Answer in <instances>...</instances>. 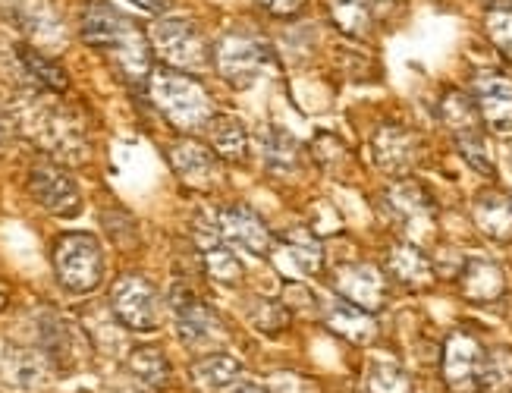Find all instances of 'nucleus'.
<instances>
[{"mask_svg":"<svg viewBox=\"0 0 512 393\" xmlns=\"http://www.w3.org/2000/svg\"><path fill=\"white\" fill-rule=\"evenodd\" d=\"M202 261H205V271L211 280L224 283V287H233V283L242 280V261L236 258V252H230V246H220L217 239L214 243L202 246Z\"/></svg>","mask_w":512,"mask_h":393,"instance_id":"nucleus-31","label":"nucleus"},{"mask_svg":"<svg viewBox=\"0 0 512 393\" xmlns=\"http://www.w3.org/2000/svg\"><path fill=\"white\" fill-rule=\"evenodd\" d=\"M440 120H443V126H447L450 133H453L456 142L484 136V133H481L484 120H481V114H478L475 98H469V95L459 92V89H450L447 95L440 98Z\"/></svg>","mask_w":512,"mask_h":393,"instance_id":"nucleus-22","label":"nucleus"},{"mask_svg":"<svg viewBox=\"0 0 512 393\" xmlns=\"http://www.w3.org/2000/svg\"><path fill=\"white\" fill-rule=\"evenodd\" d=\"M255 4L274 19H293L299 13H305L308 0H255Z\"/></svg>","mask_w":512,"mask_h":393,"instance_id":"nucleus-36","label":"nucleus"},{"mask_svg":"<svg viewBox=\"0 0 512 393\" xmlns=\"http://www.w3.org/2000/svg\"><path fill=\"white\" fill-rule=\"evenodd\" d=\"M459 290L465 299L478 305L497 302L506 293V274L497 261L472 258V261H465V268L459 271Z\"/></svg>","mask_w":512,"mask_h":393,"instance_id":"nucleus-16","label":"nucleus"},{"mask_svg":"<svg viewBox=\"0 0 512 393\" xmlns=\"http://www.w3.org/2000/svg\"><path fill=\"white\" fill-rule=\"evenodd\" d=\"M129 26V19L123 13H117L114 7L107 4H88L82 10V38L85 45H92L98 51H107L117 41V35Z\"/></svg>","mask_w":512,"mask_h":393,"instance_id":"nucleus-24","label":"nucleus"},{"mask_svg":"<svg viewBox=\"0 0 512 393\" xmlns=\"http://www.w3.org/2000/svg\"><path fill=\"white\" fill-rule=\"evenodd\" d=\"M189 378L202 393H236L242 384L249 381L246 368L227 353H211L205 359L192 362Z\"/></svg>","mask_w":512,"mask_h":393,"instance_id":"nucleus-15","label":"nucleus"},{"mask_svg":"<svg viewBox=\"0 0 512 393\" xmlns=\"http://www.w3.org/2000/svg\"><path fill=\"white\" fill-rule=\"evenodd\" d=\"M324 321H327V327H330L333 334L346 337L349 343L365 346V343H371L377 337V321H374V315L365 312V309H359V305L346 302L343 296L327 302Z\"/></svg>","mask_w":512,"mask_h":393,"instance_id":"nucleus-19","label":"nucleus"},{"mask_svg":"<svg viewBox=\"0 0 512 393\" xmlns=\"http://www.w3.org/2000/svg\"><path fill=\"white\" fill-rule=\"evenodd\" d=\"M104 54L114 57V63L120 67V73L129 79V82H139L145 85L151 79V48H148V38L136 29V26H126L117 41L110 45Z\"/></svg>","mask_w":512,"mask_h":393,"instance_id":"nucleus-17","label":"nucleus"},{"mask_svg":"<svg viewBox=\"0 0 512 393\" xmlns=\"http://www.w3.org/2000/svg\"><path fill=\"white\" fill-rule=\"evenodd\" d=\"M472 217H475V227L487 239H494V243H512V195L497 192V189L475 195Z\"/></svg>","mask_w":512,"mask_h":393,"instance_id":"nucleus-18","label":"nucleus"},{"mask_svg":"<svg viewBox=\"0 0 512 393\" xmlns=\"http://www.w3.org/2000/svg\"><path fill=\"white\" fill-rule=\"evenodd\" d=\"M208 136H211V148L220 161H230V164H242L249 158V133H246V123L233 114H214L211 123L205 126Z\"/></svg>","mask_w":512,"mask_h":393,"instance_id":"nucleus-23","label":"nucleus"},{"mask_svg":"<svg viewBox=\"0 0 512 393\" xmlns=\"http://www.w3.org/2000/svg\"><path fill=\"white\" fill-rule=\"evenodd\" d=\"M484 346L469 331H453L443 343V381L450 393H481Z\"/></svg>","mask_w":512,"mask_h":393,"instance_id":"nucleus-6","label":"nucleus"},{"mask_svg":"<svg viewBox=\"0 0 512 393\" xmlns=\"http://www.w3.org/2000/svg\"><path fill=\"white\" fill-rule=\"evenodd\" d=\"M167 158L176 170V177L195 189H208L217 177V155L214 148L195 142V139H180L167 148Z\"/></svg>","mask_w":512,"mask_h":393,"instance_id":"nucleus-14","label":"nucleus"},{"mask_svg":"<svg viewBox=\"0 0 512 393\" xmlns=\"http://www.w3.org/2000/svg\"><path fill=\"white\" fill-rule=\"evenodd\" d=\"M54 271L70 293H92L104 277V252L92 233H63L54 243Z\"/></svg>","mask_w":512,"mask_h":393,"instance_id":"nucleus-2","label":"nucleus"},{"mask_svg":"<svg viewBox=\"0 0 512 393\" xmlns=\"http://www.w3.org/2000/svg\"><path fill=\"white\" fill-rule=\"evenodd\" d=\"M0 378L16 390H41L51 381V365L41 353L32 349H10V353L0 359Z\"/></svg>","mask_w":512,"mask_h":393,"instance_id":"nucleus-21","label":"nucleus"},{"mask_svg":"<svg viewBox=\"0 0 512 393\" xmlns=\"http://www.w3.org/2000/svg\"><path fill=\"white\" fill-rule=\"evenodd\" d=\"M267 57H271L267 48L252 35H224L214 48L217 73L233 89H252L267 67Z\"/></svg>","mask_w":512,"mask_h":393,"instance_id":"nucleus-5","label":"nucleus"},{"mask_svg":"<svg viewBox=\"0 0 512 393\" xmlns=\"http://www.w3.org/2000/svg\"><path fill=\"white\" fill-rule=\"evenodd\" d=\"M4 305H7V299H4V293H0V312H4Z\"/></svg>","mask_w":512,"mask_h":393,"instance_id":"nucleus-41","label":"nucleus"},{"mask_svg":"<svg viewBox=\"0 0 512 393\" xmlns=\"http://www.w3.org/2000/svg\"><path fill=\"white\" fill-rule=\"evenodd\" d=\"M387 208L393 211V217L399 224H403L409 233H425L434 227V202H431V195L421 189L418 183L412 180H403V183H396L393 189H387Z\"/></svg>","mask_w":512,"mask_h":393,"instance_id":"nucleus-13","label":"nucleus"},{"mask_svg":"<svg viewBox=\"0 0 512 393\" xmlns=\"http://www.w3.org/2000/svg\"><path fill=\"white\" fill-rule=\"evenodd\" d=\"M148 89L154 104L161 107V114L176 126V129H186V133H195V129H205L214 117V107L211 98L205 92V85L192 79L183 70H158L151 73L148 79Z\"/></svg>","mask_w":512,"mask_h":393,"instance_id":"nucleus-1","label":"nucleus"},{"mask_svg":"<svg viewBox=\"0 0 512 393\" xmlns=\"http://www.w3.org/2000/svg\"><path fill=\"white\" fill-rule=\"evenodd\" d=\"M283 243H286L289 255H293V261L305 274H321V268H324V243L308 227L286 230Z\"/></svg>","mask_w":512,"mask_h":393,"instance_id":"nucleus-28","label":"nucleus"},{"mask_svg":"<svg viewBox=\"0 0 512 393\" xmlns=\"http://www.w3.org/2000/svg\"><path fill=\"white\" fill-rule=\"evenodd\" d=\"M151 45L173 70L192 73V70H205L211 63L208 41L189 19H158L151 26Z\"/></svg>","mask_w":512,"mask_h":393,"instance_id":"nucleus-3","label":"nucleus"},{"mask_svg":"<svg viewBox=\"0 0 512 393\" xmlns=\"http://www.w3.org/2000/svg\"><path fill=\"white\" fill-rule=\"evenodd\" d=\"M252 324L258 327L261 334H277L280 327L286 324V318H289V309L283 302H271V299H255V305H252Z\"/></svg>","mask_w":512,"mask_h":393,"instance_id":"nucleus-35","label":"nucleus"},{"mask_svg":"<svg viewBox=\"0 0 512 393\" xmlns=\"http://www.w3.org/2000/svg\"><path fill=\"white\" fill-rule=\"evenodd\" d=\"M374 161L390 177H406L418 161V139L406 126H381L371 142Z\"/></svg>","mask_w":512,"mask_h":393,"instance_id":"nucleus-12","label":"nucleus"},{"mask_svg":"<svg viewBox=\"0 0 512 393\" xmlns=\"http://www.w3.org/2000/svg\"><path fill=\"white\" fill-rule=\"evenodd\" d=\"M286 309L293 312H305V315H318V302H315V293L305 290V287H286Z\"/></svg>","mask_w":512,"mask_h":393,"instance_id":"nucleus-37","label":"nucleus"},{"mask_svg":"<svg viewBox=\"0 0 512 393\" xmlns=\"http://www.w3.org/2000/svg\"><path fill=\"white\" fill-rule=\"evenodd\" d=\"M16 57L22 63V70H26V76L38 85V89L54 92V95L66 92V85H70V82H66V73L57 67L51 57H44L35 48H16Z\"/></svg>","mask_w":512,"mask_h":393,"instance_id":"nucleus-26","label":"nucleus"},{"mask_svg":"<svg viewBox=\"0 0 512 393\" xmlns=\"http://www.w3.org/2000/svg\"><path fill=\"white\" fill-rule=\"evenodd\" d=\"M478 4H484V7H500V0H478Z\"/></svg>","mask_w":512,"mask_h":393,"instance_id":"nucleus-40","label":"nucleus"},{"mask_svg":"<svg viewBox=\"0 0 512 393\" xmlns=\"http://www.w3.org/2000/svg\"><path fill=\"white\" fill-rule=\"evenodd\" d=\"M173 315H176V331H180V340L192 349H205L211 346L217 337H224L220 331V318L208 309L202 299H195L189 290L176 287L170 296Z\"/></svg>","mask_w":512,"mask_h":393,"instance_id":"nucleus-9","label":"nucleus"},{"mask_svg":"<svg viewBox=\"0 0 512 393\" xmlns=\"http://www.w3.org/2000/svg\"><path fill=\"white\" fill-rule=\"evenodd\" d=\"M472 92L484 126L512 133V79L503 73H478Z\"/></svg>","mask_w":512,"mask_h":393,"instance_id":"nucleus-11","label":"nucleus"},{"mask_svg":"<svg viewBox=\"0 0 512 393\" xmlns=\"http://www.w3.org/2000/svg\"><path fill=\"white\" fill-rule=\"evenodd\" d=\"M29 192L35 195V202L51 211L54 217H76L82 211V195L73 177L63 167L41 161L29 170Z\"/></svg>","mask_w":512,"mask_h":393,"instance_id":"nucleus-7","label":"nucleus"},{"mask_svg":"<svg viewBox=\"0 0 512 393\" xmlns=\"http://www.w3.org/2000/svg\"><path fill=\"white\" fill-rule=\"evenodd\" d=\"M484 26H487V38L494 41V48L512 60V7H491Z\"/></svg>","mask_w":512,"mask_h":393,"instance_id":"nucleus-34","label":"nucleus"},{"mask_svg":"<svg viewBox=\"0 0 512 393\" xmlns=\"http://www.w3.org/2000/svg\"><path fill=\"white\" fill-rule=\"evenodd\" d=\"M264 164L274 173H289L299 167V142L283 126H271L264 139Z\"/></svg>","mask_w":512,"mask_h":393,"instance_id":"nucleus-30","label":"nucleus"},{"mask_svg":"<svg viewBox=\"0 0 512 393\" xmlns=\"http://www.w3.org/2000/svg\"><path fill=\"white\" fill-rule=\"evenodd\" d=\"M136 7H142L145 13H164L170 7V0H132Z\"/></svg>","mask_w":512,"mask_h":393,"instance_id":"nucleus-38","label":"nucleus"},{"mask_svg":"<svg viewBox=\"0 0 512 393\" xmlns=\"http://www.w3.org/2000/svg\"><path fill=\"white\" fill-rule=\"evenodd\" d=\"M236 393H267L264 387H258V384H252V381H246V384H242Z\"/></svg>","mask_w":512,"mask_h":393,"instance_id":"nucleus-39","label":"nucleus"},{"mask_svg":"<svg viewBox=\"0 0 512 393\" xmlns=\"http://www.w3.org/2000/svg\"><path fill=\"white\" fill-rule=\"evenodd\" d=\"M387 271L393 280H399L409 290H428L434 283V265L431 258L412 243H396L387 252Z\"/></svg>","mask_w":512,"mask_h":393,"instance_id":"nucleus-20","label":"nucleus"},{"mask_svg":"<svg viewBox=\"0 0 512 393\" xmlns=\"http://www.w3.org/2000/svg\"><path fill=\"white\" fill-rule=\"evenodd\" d=\"M481 393H512V349H494L484 359Z\"/></svg>","mask_w":512,"mask_h":393,"instance_id":"nucleus-32","label":"nucleus"},{"mask_svg":"<svg viewBox=\"0 0 512 393\" xmlns=\"http://www.w3.org/2000/svg\"><path fill=\"white\" fill-rule=\"evenodd\" d=\"M368 393H415V384L399 365L377 362L368 371Z\"/></svg>","mask_w":512,"mask_h":393,"instance_id":"nucleus-33","label":"nucleus"},{"mask_svg":"<svg viewBox=\"0 0 512 393\" xmlns=\"http://www.w3.org/2000/svg\"><path fill=\"white\" fill-rule=\"evenodd\" d=\"M337 293L359 305L365 312H381L387 302V277L381 274L377 265H368V261H355V265H343L337 268Z\"/></svg>","mask_w":512,"mask_h":393,"instance_id":"nucleus-10","label":"nucleus"},{"mask_svg":"<svg viewBox=\"0 0 512 393\" xmlns=\"http://www.w3.org/2000/svg\"><path fill=\"white\" fill-rule=\"evenodd\" d=\"M129 371L151 390H161L170 381V362L164 359L161 349H154V346H136V349H132V353H129Z\"/></svg>","mask_w":512,"mask_h":393,"instance_id":"nucleus-29","label":"nucleus"},{"mask_svg":"<svg viewBox=\"0 0 512 393\" xmlns=\"http://www.w3.org/2000/svg\"><path fill=\"white\" fill-rule=\"evenodd\" d=\"M10 16L19 23V29H26L38 41H57V16L48 7V0H10Z\"/></svg>","mask_w":512,"mask_h":393,"instance_id":"nucleus-25","label":"nucleus"},{"mask_svg":"<svg viewBox=\"0 0 512 393\" xmlns=\"http://www.w3.org/2000/svg\"><path fill=\"white\" fill-rule=\"evenodd\" d=\"M327 13L343 35L349 38H368L371 32V7L368 0H324Z\"/></svg>","mask_w":512,"mask_h":393,"instance_id":"nucleus-27","label":"nucleus"},{"mask_svg":"<svg viewBox=\"0 0 512 393\" xmlns=\"http://www.w3.org/2000/svg\"><path fill=\"white\" fill-rule=\"evenodd\" d=\"M214 221H217V233H220L224 243H230L236 249H246L255 258L271 255L274 236H271V230L264 227V221L252 208H246V205L220 208L214 214Z\"/></svg>","mask_w":512,"mask_h":393,"instance_id":"nucleus-8","label":"nucleus"},{"mask_svg":"<svg viewBox=\"0 0 512 393\" xmlns=\"http://www.w3.org/2000/svg\"><path fill=\"white\" fill-rule=\"evenodd\" d=\"M0 139H4V126H0Z\"/></svg>","mask_w":512,"mask_h":393,"instance_id":"nucleus-42","label":"nucleus"},{"mask_svg":"<svg viewBox=\"0 0 512 393\" xmlns=\"http://www.w3.org/2000/svg\"><path fill=\"white\" fill-rule=\"evenodd\" d=\"M110 309L126 331L151 334L161 324V296L139 274H126L110 290Z\"/></svg>","mask_w":512,"mask_h":393,"instance_id":"nucleus-4","label":"nucleus"}]
</instances>
